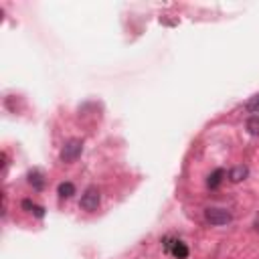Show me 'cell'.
<instances>
[{
    "instance_id": "obj_1",
    "label": "cell",
    "mask_w": 259,
    "mask_h": 259,
    "mask_svg": "<svg viewBox=\"0 0 259 259\" xmlns=\"http://www.w3.org/2000/svg\"><path fill=\"white\" fill-rule=\"evenodd\" d=\"M100 200H101V197H100V190L95 188V186H89L83 195H81V202H79V207L83 209V211H98V207H100Z\"/></svg>"
},
{
    "instance_id": "obj_2",
    "label": "cell",
    "mask_w": 259,
    "mask_h": 259,
    "mask_svg": "<svg viewBox=\"0 0 259 259\" xmlns=\"http://www.w3.org/2000/svg\"><path fill=\"white\" fill-rule=\"evenodd\" d=\"M204 217H207V221L215 227H221V225H227L231 223V213L227 209H219V207H211L204 211Z\"/></svg>"
},
{
    "instance_id": "obj_3",
    "label": "cell",
    "mask_w": 259,
    "mask_h": 259,
    "mask_svg": "<svg viewBox=\"0 0 259 259\" xmlns=\"http://www.w3.org/2000/svg\"><path fill=\"white\" fill-rule=\"evenodd\" d=\"M81 150H83V142L81 140H69L61 150V160L63 162H75L81 156Z\"/></svg>"
},
{
    "instance_id": "obj_4",
    "label": "cell",
    "mask_w": 259,
    "mask_h": 259,
    "mask_svg": "<svg viewBox=\"0 0 259 259\" xmlns=\"http://www.w3.org/2000/svg\"><path fill=\"white\" fill-rule=\"evenodd\" d=\"M164 251L174 255L176 259H186L188 257V247L180 241V239H170L166 237L164 239Z\"/></svg>"
},
{
    "instance_id": "obj_5",
    "label": "cell",
    "mask_w": 259,
    "mask_h": 259,
    "mask_svg": "<svg viewBox=\"0 0 259 259\" xmlns=\"http://www.w3.org/2000/svg\"><path fill=\"white\" fill-rule=\"evenodd\" d=\"M247 174H249L247 166H235L233 170L229 172V180L231 182H241V180L247 179Z\"/></svg>"
},
{
    "instance_id": "obj_6",
    "label": "cell",
    "mask_w": 259,
    "mask_h": 259,
    "mask_svg": "<svg viewBox=\"0 0 259 259\" xmlns=\"http://www.w3.org/2000/svg\"><path fill=\"white\" fill-rule=\"evenodd\" d=\"M22 209H26L29 213H33L35 217H39V219H43V217H45V209H43V207H39V204H35V202L29 200V199H24V200H22Z\"/></svg>"
},
{
    "instance_id": "obj_7",
    "label": "cell",
    "mask_w": 259,
    "mask_h": 259,
    "mask_svg": "<svg viewBox=\"0 0 259 259\" xmlns=\"http://www.w3.org/2000/svg\"><path fill=\"white\" fill-rule=\"evenodd\" d=\"M223 176H225V170L223 168H217L207 180V186L209 188H219V184L223 182Z\"/></svg>"
},
{
    "instance_id": "obj_8",
    "label": "cell",
    "mask_w": 259,
    "mask_h": 259,
    "mask_svg": "<svg viewBox=\"0 0 259 259\" xmlns=\"http://www.w3.org/2000/svg\"><path fill=\"white\" fill-rule=\"evenodd\" d=\"M57 193H59L61 199H71L75 195V186H73V182H61Z\"/></svg>"
},
{
    "instance_id": "obj_9",
    "label": "cell",
    "mask_w": 259,
    "mask_h": 259,
    "mask_svg": "<svg viewBox=\"0 0 259 259\" xmlns=\"http://www.w3.org/2000/svg\"><path fill=\"white\" fill-rule=\"evenodd\" d=\"M29 182L37 188V190H40V188H43L45 186V180H43V174H40L39 170H33L31 174H29Z\"/></svg>"
},
{
    "instance_id": "obj_10",
    "label": "cell",
    "mask_w": 259,
    "mask_h": 259,
    "mask_svg": "<svg viewBox=\"0 0 259 259\" xmlns=\"http://www.w3.org/2000/svg\"><path fill=\"white\" fill-rule=\"evenodd\" d=\"M247 132L251 136H259V116H251L247 120Z\"/></svg>"
},
{
    "instance_id": "obj_11",
    "label": "cell",
    "mask_w": 259,
    "mask_h": 259,
    "mask_svg": "<svg viewBox=\"0 0 259 259\" xmlns=\"http://www.w3.org/2000/svg\"><path fill=\"white\" fill-rule=\"evenodd\" d=\"M247 110H249L251 114H255V116L259 114V93H257V95H253V98L247 101Z\"/></svg>"
}]
</instances>
